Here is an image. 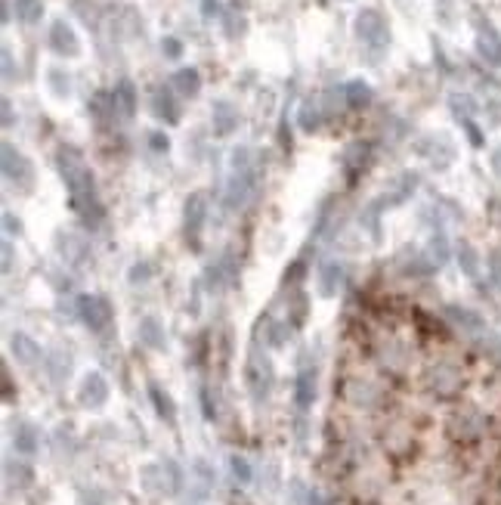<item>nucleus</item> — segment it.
<instances>
[{"instance_id":"1","label":"nucleus","mask_w":501,"mask_h":505,"mask_svg":"<svg viewBox=\"0 0 501 505\" xmlns=\"http://www.w3.org/2000/svg\"><path fill=\"white\" fill-rule=\"evenodd\" d=\"M56 162H59L62 180H65V186H68L71 208H75L84 220H100L102 217V205H100V199H96L93 174H90V167L84 165L80 152H78V149H71V146H62Z\"/></svg>"},{"instance_id":"2","label":"nucleus","mask_w":501,"mask_h":505,"mask_svg":"<svg viewBox=\"0 0 501 505\" xmlns=\"http://www.w3.org/2000/svg\"><path fill=\"white\" fill-rule=\"evenodd\" d=\"M257 183V171H254V162H250V149L241 146L232 152V174H229V183H226V208L236 211L248 202L250 189Z\"/></svg>"},{"instance_id":"3","label":"nucleus","mask_w":501,"mask_h":505,"mask_svg":"<svg viewBox=\"0 0 501 505\" xmlns=\"http://www.w3.org/2000/svg\"><path fill=\"white\" fill-rule=\"evenodd\" d=\"M353 31L362 43H369V47H374V50H381L390 43V25L378 10H359L356 13Z\"/></svg>"},{"instance_id":"4","label":"nucleus","mask_w":501,"mask_h":505,"mask_svg":"<svg viewBox=\"0 0 501 505\" xmlns=\"http://www.w3.org/2000/svg\"><path fill=\"white\" fill-rule=\"evenodd\" d=\"M0 152H4V177H6V183H13L16 189H31L34 167H31L28 158H25L13 143H4Z\"/></svg>"},{"instance_id":"5","label":"nucleus","mask_w":501,"mask_h":505,"mask_svg":"<svg viewBox=\"0 0 501 505\" xmlns=\"http://www.w3.org/2000/svg\"><path fill=\"white\" fill-rule=\"evenodd\" d=\"M78 316L90 332H102L112 323V304L102 295H80L78 298Z\"/></svg>"},{"instance_id":"6","label":"nucleus","mask_w":501,"mask_h":505,"mask_svg":"<svg viewBox=\"0 0 501 505\" xmlns=\"http://www.w3.org/2000/svg\"><path fill=\"white\" fill-rule=\"evenodd\" d=\"M204 220H208V199H204V192H192V196L186 199V220H183L186 245L199 248V239H201Z\"/></svg>"},{"instance_id":"7","label":"nucleus","mask_w":501,"mask_h":505,"mask_svg":"<svg viewBox=\"0 0 501 505\" xmlns=\"http://www.w3.org/2000/svg\"><path fill=\"white\" fill-rule=\"evenodd\" d=\"M78 400L80 406H87V410H100L109 400V382H105V375L100 372H87L84 382L78 387Z\"/></svg>"},{"instance_id":"8","label":"nucleus","mask_w":501,"mask_h":505,"mask_svg":"<svg viewBox=\"0 0 501 505\" xmlns=\"http://www.w3.org/2000/svg\"><path fill=\"white\" fill-rule=\"evenodd\" d=\"M50 47L56 56H65V59H75L78 53H80V41H78V34L75 28L65 22V19H56L50 25Z\"/></svg>"},{"instance_id":"9","label":"nucleus","mask_w":501,"mask_h":505,"mask_svg":"<svg viewBox=\"0 0 501 505\" xmlns=\"http://www.w3.org/2000/svg\"><path fill=\"white\" fill-rule=\"evenodd\" d=\"M312 400H316V366L303 363L297 372V382H294V403L300 410H310Z\"/></svg>"},{"instance_id":"10","label":"nucleus","mask_w":501,"mask_h":505,"mask_svg":"<svg viewBox=\"0 0 501 505\" xmlns=\"http://www.w3.org/2000/svg\"><path fill=\"white\" fill-rule=\"evenodd\" d=\"M152 115L167 124H176L180 121V103H176L174 96V87H161V90H155V96H152Z\"/></svg>"},{"instance_id":"11","label":"nucleus","mask_w":501,"mask_h":505,"mask_svg":"<svg viewBox=\"0 0 501 505\" xmlns=\"http://www.w3.org/2000/svg\"><path fill=\"white\" fill-rule=\"evenodd\" d=\"M10 350H13L16 363H25V366H38V363H41L38 341H34L31 335H25V332H13L10 335Z\"/></svg>"},{"instance_id":"12","label":"nucleus","mask_w":501,"mask_h":505,"mask_svg":"<svg viewBox=\"0 0 501 505\" xmlns=\"http://www.w3.org/2000/svg\"><path fill=\"white\" fill-rule=\"evenodd\" d=\"M344 282V264L341 261H325L319 267V295L322 298H334L337 288Z\"/></svg>"},{"instance_id":"13","label":"nucleus","mask_w":501,"mask_h":505,"mask_svg":"<svg viewBox=\"0 0 501 505\" xmlns=\"http://www.w3.org/2000/svg\"><path fill=\"white\" fill-rule=\"evenodd\" d=\"M137 332H139V341L146 344L149 350H164V344H167V332H164V326H161L158 316H142Z\"/></svg>"},{"instance_id":"14","label":"nucleus","mask_w":501,"mask_h":505,"mask_svg":"<svg viewBox=\"0 0 501 505\" xmlns=\"http://www.w3.org/2000/svg\"><path fill=\"white\" fill-rule=\"evenodd\" d=\"M213 134L217 137H229L232 130L238 127V112H236V105L226 103V100H217L213 103Z\"/></svg>"},{"instance_id":"15","label":"nucleus","mask_w":501,"mask_h":505,"mask_svg":"<svg viewBox=\"0 0 501 505\" xmlns=\"http://www.w3.org/2000/svg\"><path fill=\"white\" fill-rule=\"evenodd\" d=\"M13 447H16V453H22V456H34V453H38V447H41L38 428H34L31 422H19L13 428Z\"/></svg>"},{"instance_id":"16","label":"nucleus","mask_w":501,"mask_h":505,"mask_svg":"<svg viewBox=\"0 0 501 505\" xmlns=\"http://www.w3.org/2000/svg\"><path fill=\"white\" fill-rule=\"evenodd\" d=\"M171 87L180 96H199L201 90V75H199V68H192V66H186V68H176L174 78H171Z\"/></svg>"},{"instance_id":"17","label":"nucleus","mask_w":501,"mask_h":505,"mask_svg":"<svg viewBox=\"0 0 501 505\" xmlns=\"http://www.w3.org/2000/svg\"><path fill=\"white\" fill-rule=\"evenodd\" d=\"M112 96L121 118H133V112H137V87H133V81H118Z\"/></svg>"},{"instance_id":"18","label":"nucleus","mask_w":501,"mask_h":505,"mask_svg":"<svg viewBox=\"0 0 501 505\" xmlns=\"http://www.w3.org/2000/svg\"><path fill=\"white\" fill-rule=\"evenodd\" d=\"M149 400H152V406H155L158 419H164L167 425L176 422V403L171 400V394H167L161 385H155V382L149 385Z\"/></svg>"},{"instance_id":"19","label":"nucleus","mask_w":501,"mask_h":505,"mask_svg":"<svg viewBox=\"0 0 501 505\" xmlns=\"http://www.w3.org/2000/svg\"><path fill=\"white\" fill-rule=\"evenodd\" d=\"M344 96H347V105H350V109H365V105H371V100H374L369 81H362V78H356V81L347 84Z\"/></svg>"},{"instance_id":"20","label":"nucleus","mask_w":501,"mask_h":505,"mask_svg":"<svg viewBox=\"0 0 501 505\" xmlns=\"http://www.w3.org/2000/svg\"><path fill=\"white\" fill-rule=\"evenodd\" d=\"M6 484L22 490V486H31L34 484V472L22 462H6Z\"/></svg>"},{"instance_id":"21","label":"nucleus","mask_w":501,"mask_h":505,"mask_svg":"<svg viewBox=\"0 0 501 505\" xmlns=\"http://www.w3.org/2000/svg\"><path fill=\"white\" fill-rule=\"evenodd\" d=\"M16 16H19V22H25V25L41 22L43 0H16Z\"/></svg>"},{"instance_id":"22","label":"nucleus","mask_w":501,"mask_h":505,"mask_svg":"<svg viewBox=\"0 0 501 505\" xmlns=\"http://www.w3.org/2000/svg\"><path fill=\"white\" fill-rule=\"evenodd\" d=\"M477 47L480 53L486 56L492 66H501V38L495 31H489V34H480V41H477Z\"/></svg>"},{"instance_id":"23","label":"nucleus","mask_w":501,"mask_h":505,"mask_svg":"<svg viewBox=\"0 0 501 505\" xmlns=\"http://www.w3.org/2000/svg\"><path fill=\"white\" fill-rule=\"evenodd\" d=\"M47 369H50V378H53V382H62V378L68 375V369H71V357H68V353H62V350L50 353Z\"/></svg>"},{"instance_id":"24","label":"nucleus","mask_w":501,"mask_h":505,"mask_svg":"<svg viewBox=\"0 0 501 505\" xmlns=\"http://www.w3.org/2000/svg\"><path fill=\"white\" fill-rule=\"evenodd\" d=\"M47 81H50V87H53V93H56V96H68L71 93V78L62 72V68H50Z\"/></svg>"},{"instance_id":"25","label":"nucleus","mask_w":501,"mask_h":505,"mask_svg":"<svg viewBox=\"0 0 501 505\" xmlns=\"http://www.w3.org/2000/svg\"><path fill=\"white\" fill-rule=\"evenodd\" d=\"M319 124H322V115H319V109L316 105H303L300 109V127L307 130V134H312V130H319Z\"/></svg>"},{"instance_id":"26","label":"nucleus","mask_w":501,"mask_h":505,"mask_svg":"<svg viewBox=\"0 0 501 505\" xmlns=\"http://www.w3.org/2000/svg\"><path fill=\"white\" fill-rule=\"evenodd\" d=\"M229 468H232V477H236L238 484L250 481V465H248L245 456H229Z\"/></svg>"},{"instance_id":"27","label":"nucleus","mask_w":501,"mask_h":505,"mask_svg":"<svg viewBox=\"0 0 501 505\" xmlns=\"http://www.w3.org/2000/svg\"><path fill=\"white\" fill-rule=\"evenodd\" d=\"M458 261H461V270L468 273V276H473V273H477V254H473L470 245H461V248H458Z\"/></svg>"},{"instance_id":"28","label":"nucleus","mask_w":501,"mask_h":505,"mask_svg":"<svg viewBox=\"0 0 501 505\" xmlns=\"http://www.w3.org/2000/svg\"><path fill=\"white\" fill-rule=\"evenodd\" d=\"M431 258L436 261V267L445 264V258H449V248H445V239L443 236H433L431 239Z\"/></svg>"},{"instance_id":"29","label":"nucleus","mask_w":501,"mask_h":505,"mask_svg":"<svg viewBox=\"0 0 501 505\" xmlns=\"http://www.w3.org/2000/svg\"><path fill=\"white\" fill-rule=\"evenodd\" d=\"M161 50H164L167 59H180L183 56V43L176 38H164V41H161Z\"/></svg>"},{"instance_id":"30","label":"nucleus","mask_w":501,"mask_h":505,"mask_svg":"<svg viewBox=\"0 0 501 505\" xmlns=\"http://www.w3.org/2000/svg\"><path fill=\"white\" fill-rule=\"evenodd\" d=\"M4 233L6 236H19L22 233V220L13 214V211H4Z\"/></svg>"},{"instance_id":"31","label":"nucleus","mask_w":501,"mask_h":505,"mask_svg":"<svg viewBox=\"0 0 501 505\" xmlns=\"http://www.w3.org/2000/svg\"><path fill=\"white\" fill-rule=\"evenodd\" d=\"M303 316H307V295L297 291V295H294V326H300Z\"/></svg>"},{"instance_id":"32","label":"nucleus","mask_w":501,"mask_h":505,"mask_svg":"<svg viewBox=\"0 0 501 505\" xmlns=\"http://www.w3.org/2000/svg\"><path fill=\"white\" fill-rule=\"evenodd\" d=\"M201 16H204V19H217V16H220V0H201Z\"/></svg>"},{"instance_id":"33","label":"nucleus","mask_w":501,"mask_h":505,"mask_svg":"<svg viewBox=\"0 0 501 505\" xmlns=\"http://www.w3.org/2000/svg\"><path fill=\"white\" fill-rule=\"evenodd\" d=\"M149 143L155 152H167V146H171V140H167L164 134H149Z\"/></svg>"},{"instance_id":"34","label":"nucleus","mask_w":501,"mask_h":505,"mask_svg":"<svg viewBox=\"0 0 501 505\" xmlns=\"http://www.w3.org/2000/svg\"><path fill=\"white\" fill-rule=\"evenodd\" d=\"M149 276H152L149 264H137V267L130 270V282H139V279H149Z\"/></svg>"},{"instance_id":"35","label":"nucleus","mask_w":501,"mask_h":505,"mask_svg":"<svg viewBox=\"0 0 501 505\" xmlns=\"http://www.w3.org/2000/svg\"><path fill=\"white\" fill-rule=\"evenodd\" d=\"M4 81H13V53L4 47Z\"/></svg>"},{"instance_id":"36","label":"nucleus","mask_w":501,"mask_h":505,"mask_svg":"<svg viewBox=\"0 0 501 505\" xmlns=\"http://www.w3.org/2000/svg\"><path fill=\"white\" fill-rule=\"evenodd\" d=\"M13 270V245H10V239L4 242V273H10Z\"/></svg>"},{"instance_id":"37","label":"nucleus","mask_w":501,"mask_h":505,"mask_svg":"<svg viewBox=\"0 0 501 505\" xmlns=\"http://www.w3.org/2000/svg\"><path fill=\"white\" fill-rule=\"evenodd\" d=\"M4 400H13V382H10V369L4 366Z\"/></svg>"},{"instance_id":"38","label":"nucleus","mask_w":501,"mask_h":505,"mask_svg":"<svg viewBox=\"0 0 501 505\" xmlns=\"http://www.w3.org/2000/svg\"><path fill=\"white\" fill-rule=\"evenodd\" d=\"M300 273H303V264H300V261H294L291 273H285V282H294V279H300Z\"/></svg>"},{"instance_id":"39","label":"nucleus","mask_w":501,"mask_h":505,"mask_svg":"<svg viewBox=\"0 0 501 505\" xmlns=\"http://www.w3.org/2000/svg\"><path fill=\"white\" fill-rule=\"evenodd\" d=\"M492 276L501 286V254H492Z\"/></svg>"},{"instance_id":"40","label":"nucleus","mask_w":501,"mask_h":505,"mask_svg":"<svg viewBox=\"0 0 501 505\" xmlns=\"http://www.w3.org/2000/svg\"><path fill=\"white\" fill-rule=\"evenodd\" d=\"M13 124V103L4 100V127H10Z\"/></svg>"},{"instance_id":"41","label":"nucleus","mask_w":501,"mask_h":505,"mask_svg":"<svg viewBox=\"0 0 501 505\" xmlns=\"http://www.w3.org/2000/svg\"><path fill=\"white\" fill-rule=\"evenodd\" d=\"M310 505H325V502L319 499V493H310Z\"/></svg>"}]
</instances>
